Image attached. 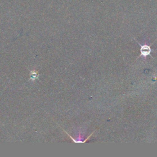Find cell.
<instances>
[{
    "mask_svg": "<svg viewBox=\"0 0 157 157\" xmlns=\"http://www.w3.org/2000/svg\"><path fill=\"white\" fill-rule=\"evenodd\" d=\"M135 40L136 41V42L140 46V55L138 56L137 58H139L140 56L144 57L145 59H146V57L147 56H150L151 57L153 58L152 56V55H151V53L152 52V50L150 47V45H148V44H140L138 41L136 40V39H135Z\"/></svg>",
    "mask_w": 157,
    "mask_h": 157,
    "instance_id": "cell-1",
    "label": "cell"
},
{
    "mask_svg": "<svg viewBox=\"0 0 157 157\" xmlns=\"http://www.w3.org/2000/svg\"><path fill=\"white\" fill-rule=\"evenodd\" d=\"M39 76V74L37 71H30V78L32 81H34L35 80L37 79Z\"/></svg>",
    "mask_w": 157,
    "mask_h": 157,
    "instance_id": "cell-2",
    "label": "cell"
}]
</instances>
